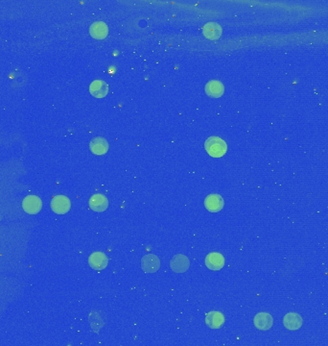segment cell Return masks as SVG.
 Here are the masks:
<instances>
[{
    "instance_id": "cell-1",
    "label": "cell",
    "mask_w": 328,
    "mask_h": 346,
    "mask_svg": "<svg viewBox=\"0 0 328 346\" xmlns=\"http://www.w3.org/2000/svg\"><path fill=\"white\" fill-rule=\"evenodd\" d=\"M204 148L212 158H221L227 151V142L219 137H210L205 140Z\"/></svg>"
},
{
    "instance_id": "cell-2",
    "label": "cell",
    "mask_w": 328,
    "mask_h": 346,
    "mask_svg": "<svg viewBox=\"0 0 328 346\" xmlns=\"http://www.w3.org/2000/svg\"><path fill=\"white\" fill-rule=\"evenodd\" d=\"M71 202L67 196L56 195L51 200V209L57 214H65L70 210Z\"/></svg>"
},
{
    "instance_id": "cell-3",
    "label": "cell",
    "mask_w": 328,
    "mask_h": 346,
    "mask_svg": "<svg viewBox=\"0 0 328 346\" xmlns=\"http://www.w3.org/2000/svg\"><path fill=\"white\" fill-rule=\"evenodd\" d=\"M22 208L29 214H37L42 211L43 201L37 195H28L22 201Z\"/></svg>"
},
{
    "instance_id": "cell-4",
    "label": "cell",
    "mask_w": 328,
    "mask_h": 346,
    "mask_svg": "<svg viewBox=\"0 0 328 346\" xmlns=\"http://www.w3.org/2000/svg\"><path fill=\"white\" fill-rule=\"evenodd\" d=\"M253 324L256 327V329L261 330V331H266V330H269L273 327L274 319L269 313L261 312V313H258L254 317Z\"/></svg>"
},
{
    "instance_id": "cell-5",
    "label": "cell",
    "mask_w": 328,
    "mask_h": 346,
    "mask_svg": "<svg viewBox=\"0 0 328 346\" xmlns=\"http://www.w3.org/2000/svg\"><path fill=\"white\" fill-rule=\"evenodd\" d=\"M189 266H190L189 259L182 254L175 255L170 261V268L175 273H184L188 270Z\"/></svg>"
},
{
    "instance_id": "cell-6",
    "label": "cell",
    "mask_w": 328,
    "mask_h": 346,
    "mask_svg": "<svg viewBox=\"0 0 328 346\" xmlns=\"http://www.w3.org/2000/svg\"><path fill=\"white\" fill-rule=\"evenodd\" d=\"M141 268L145 273H154L160 268V260L153 254L145 255L141 259Z\"/></svg>"
},
{
    "instance_id": "cell-7",
    "label": "cell",
    "mask_w": 328,
    "mask_h": 346,
    "mask_svg": "<svg viewBox=\"0 0 328 346\" xmlns=\"http://www.w3.org/2000/svg\"><path fill=\"white\" fill-rule=\"evenodd\" d=\"M204 206L210 213H218L224 208V199L219 194H209L204 200Z\"/></svg>"
},
{
    "instance_id": "cell-8",
    "label": "cell",
    "mask_w": 328,
    "mask_h": 346,
    "mask_svg": "<svg viewBox=\"0 0 328 346\" xmlns=\"http://www.w3.org/2000/svg\"><path fill=\"white\" fill-rule=\"evenodd\" d=\"M205 266L208 269L213 271L220 270L225 266V258L219 252L209 253L205 257Z\"/></svg>"
},
{
    "instance_id": "cell-9",
    "label": "cell",
    "mask_w": 328,
    "mask_h": 346,
    "mask_svg": "<svg viewBox=\"0 0 328 346\" xmlns=\"http://www.w3.org/2000/svg\"><path fill=\"white\" fill-rule=\"evenodd\" d=\"M303 318L295 312L288 313L283 318V325L286 329L290 331H296L302 328L303 326Z\"/></svg>"
},
{
    "instance_id": "cell-10",
    "label": "cell",
    "mask_w": 328,
    "mask_h": 346,
    "mask_svg": "<svg viewBox=\"0 0 328 346\" xmlns=\"http://www.w3.org/2000/svg\"><path fill=\"white\" fill-rule=\"evenodd\" d=\"M88 204H89V208L92 211L97 213H103L109 207V200L104 194L96 193L90 197Z\"/></svg>"
},
{
    "instance_id": "cell-11",
    "label": "cell",
    "mask_w": 328,
    "mask_h": 346,
    "mask_svg": "<svg viewBox=\"0 0 328 346\" xmlns=\"http://www.w3.org/2000/svg\"><path fill=\"white\" fill-rule=\"evenodd\" d=\"M109 263V259L105 253L101 251L93 252L88 258V264L92 269L103 270L105 269Z\"/></svg>"
},
{
    "instance_id": "cell-12",
    "label": "cell",
    "mask_w": 328,
    "mask_h": 346,
    "mask_svg": "<svg viewBox=\"0 0 328 346\" xmlns=\"http://www.w3.org/2000/svg\"><path fill=\"white\" fill-rule=\"evenodd\" d=\"M226 321L225 316L221 312L212 311L205 315V323L211 329L221 328Z\"/></svg>"
},
{
    "instance_id": "cell-13",
    "label": "cell",
    "mask_w": 328,
    "mask_h": 346,
    "mask_svg": "<svg viewBox=\"0 0 328 346\" xmlns=\"http://www.w3.org/2000/svg\"><path fill=\"white\" fill-rule=\"evenodd\" d=\"M90 151L95 155H104L109 150V142L103 137H97L91 139L89 143Z\"/></svg>"
},
{
    "instance_id": "cell-14",
    "label": "cell",
    "mask_w": 328,
    "mask_h": 346,
    "mask_svg": "<svg viewBox=\"0 0 328 346\" xmlns=\"http://www.w3.org/2000/svg\"><path fill=\"white\" fill-rule=\"evenodd\" d=\"M89 92L92 96L96 98H103L109 92V86L105 81H93L89 86Z\"/></svg>"
},
{
    "instance_id": "cell-15",
    "label": "cell",
    "mask_w": 328,
    "mask_h": 346,
    "mask_svg": "<svg viewBox=\"0 0 328 346\" xmlns=\"http://www.w3.org/2000/svg\"><path fill=\"white\" fill-rule=\"evenodd\" d=\"M225 91L224 85L220 81H209L205 86V92L208 96L211 97H220L223 95Z\"/></svg>"
},
{
    "instance_id": "cell-16",
    "label": "cell",
    "mask_w": 328,
    "mask_h": 346,
    "mask_svg": "<svg viewBox=\"0 0 328 346\" xmlns=\"http://www.w3.org/2000/svg\"><path fill=\"white\" fill-rule=\"evenodd\" d=\"M109 27L103 22H96L92 23L89 28V34L93 39L103 40L108 36Z\"/></svg>"
},
{
    "instance_id": "cell-17",
    "label": "cell",
    "mask_w": 328,
    "mask_h": 346,
    "mask_svg": "<svg viewBox=\"0 0 328 346\" xmlns=\"http://www.w3.org/2000/svg\"><path fill=\"white\" fill-rule=\"evenodd\" d=\"M202 33L208 40H217L221 37L222 28L216 23H208L202 28Z\"/></svg>"
}]
</instances>
